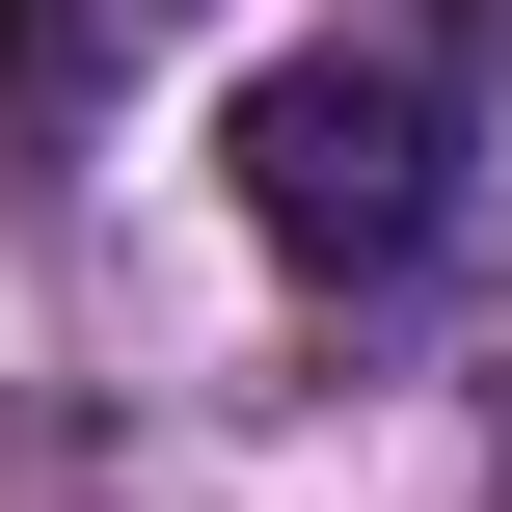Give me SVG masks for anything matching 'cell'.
Wrapping results in <instances>:
<instances>
[{
    "label": "cell",
    "instance_id": "3957f363",
    "mask_svg": "<svg viewBox=\"0 0 512 512\" xmlns=\"http://www.w3.org/2000/svg\"><path fill=\"white\" fill-rule=\"evenodd\" d=\"M486 27H512V0H486Z\"/></svg>",
    "mask_w": 512,
    "mask_h": 512
},
{
    "label": "cell",
    "instance_id": "6da1fadb",
    "mask_svg": "<svg viewBox=\"0 0 512 512\" xmlns=\"http://www.w3.org/2000/svg\"><path fill=\"white\" fill-rule=\"evenodd\" d=\"M216 162H243V243L324 270V297H405L459 243V81L432 54H270Z\"/></svg>",
    "mask_w": 512,
    "mask_h": 512
},
{
    "label": "cell",
    "instance_id": "7a4b0ae2",
    "mask_svg": "<svg viewBox=\"0 0 512 512\" xmlns=\"http://www.w3.org/2000/svg\"><path fill=\"white\" fill-rule=\"evenodd\" d=\"M162 27H189V0H0V108H27V135H81Z\"/></svg>",
    "mask_w": 512,
    "mask_h": 512
}]
</instances>
